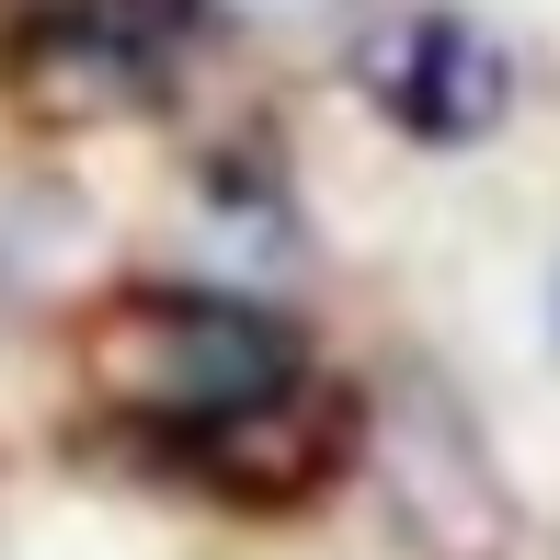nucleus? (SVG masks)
I'll list each match as a JSON object with an SVG mask.
<instances>
[{
  "label": "nucleus",
  "instance_id": "obj_1",
  "mask_svg": "<svg viewBox=\"0 0 560 560\" xmlns=\"http://www.w3.org/2000/svg\"><path fill=\"white\" fill-rule=\"evenodd\" d=\"M104 377L161 423V435L229 446L264 412H287L310 366H298V332L275 310H241V298H207V287H149V298L115 310Z\"/></svg>",
  "mask_w": 560,
  "mask_h": 560
},
{
  "label": "nucleus",
  "instance_id": "obj_2",
  "mask_svg": "<svg viewBox=\"0 0 560 560\" xmlns=\"http://www.w3.org/2000/svg\"><path fill=\"white\" fill-rule=\"evenodd\" d=\"M377 104L412 126V138L457 149V138H480V126L503 115V46L480 35V23L435 12V23H412V35L377 58Z\"/></svg>",
  "mask_w": 560,
  "mask_h": 560
}]
</instances>
